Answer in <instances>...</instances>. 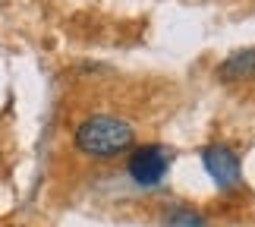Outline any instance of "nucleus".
Segmentation results:
<instances>
[{
    "mask_svg": "<svg viewBox=\"0 0 255 227\" xmlns=\"http://www.w3.org/2000/svg\"><path fill=\"white\" fill-rule=\"evenodd\" d=\"M218 76L224 79V82H243V79H252L255 76V47H246V51L230 54L227 60L221 63Z\"/></svg>",
    "mask_w": 255,
    "mask_h": 227,
    "instance_id": "4",
    "label": "nucleus"
},
{
    "mask_svg": "<svg viewBox=\"0 0 255 227\" xmlns=\"http://www.w3.org/2000/svg\"><path fill=\"white\" fill-rule=\"evenodd\" d=\"M170 227H208L202 221V215L195 212H173L170 215Z\"/></svg>",
    "mask_w": 255,
    "mask_h": 227,
    "instance_id": "5",
    "label": "nucleus"
},
{
    "mask_svg": "<svg viewBox=\"0 0 255 227\" xmlns=\"http://www.w3.org/2000/svg\"><path fill=\"white\" fill-rule=\"evenodd\" d=\"M202 161H205L208 177L218 186H224V190L240 186V158L233 149H227V145H208L202 152Z\"/></svg>",
    "mask_w": 255,
    "mask_h": 227,
    "instance_id": "3",
    "label": "nucleus"
},
{
    "mask_svg": "<svg viewBox=\"0 0 255 227\" xmlns=\"http://www.w3.org/2000/svg\"><path fill=\"white\" fill-rule=\"evenodd\" d=\"M167 167H170V152L167 149H161V145H145V149L132 152L126 171H129V177L139 186H158L164 180V174H167Z\"/></svg>",
    "mask_w": 255,
    "mask_h": 227,
    "instance_id": "2",
    "label": "nucleus"
},
{
    "mask_svg": "<svg viewBox=\"0 0 255 227\" xmlns=\"http://www.w3.org/2000/svg\"><path fill=\"white\" fill-rule=\"evenodd\" d=\"M132 142H135V130L123 117H111V114L88 117L76 130V149L92 158L123 155L126 149H132Z\"/></svg>",
    "mask_w": 255,
    "mask_h": 227,
    "instance_id": "1",
    "label": "nucleus"
}]
</instances>
